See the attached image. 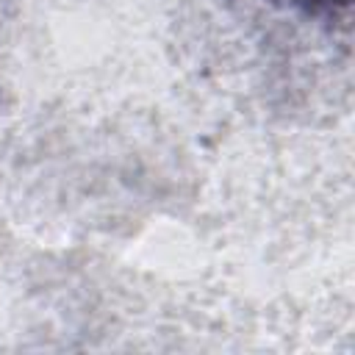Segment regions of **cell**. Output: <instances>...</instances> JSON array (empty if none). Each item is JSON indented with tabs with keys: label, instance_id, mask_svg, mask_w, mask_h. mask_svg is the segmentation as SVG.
<instances>
[{
	"label": "cell",
	"instance_id": "cell-1",
	"mask_svg": "<svg viewBox=\"0 0 355 355\" xmlns=\"http://www.w3.org/2000/svg\"><path fill=\"white\" fill-rule=\"evenodd\" d=\"M297 6H305V8H324V6H333V3H347V0H294Z\"/></svg>",
	"mask_w": 355,
	"mask_h": 355
}]
</instances>
